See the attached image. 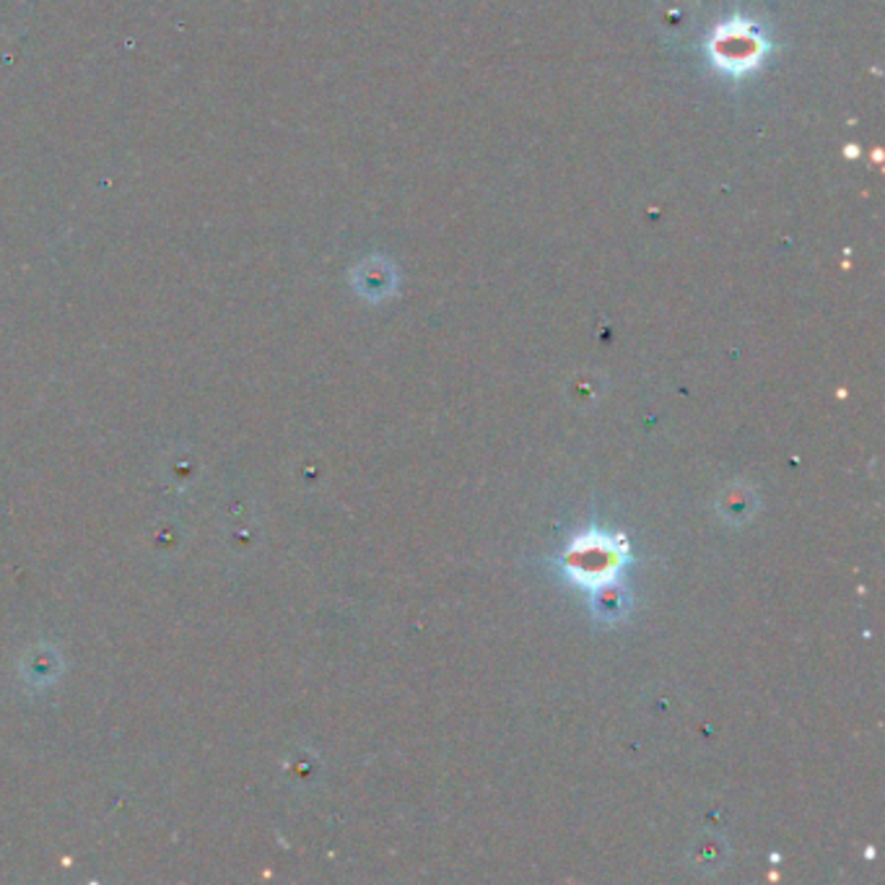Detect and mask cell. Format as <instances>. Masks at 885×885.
Returning a JSON list of instances; mask_svg holds the SVG:
<instances>
[{"label": "cell", "instance_id": "6da1fadb", "mask_svg": "<svg viewBox=\"0 0 885 885\" xmlns=\"http://www.w3.org/2000/svg\"><path fill=\"white\" fill-rule=\"evenodd\" d=\"M711 47L717 52L719 68L732 73H743L748 68H756L761 52H764V45H761L756 34H751V26L748 24L722 26L717 32V43Z\"/></svg>", "mask_w": 885, "mask_h": 885}, {"label": "cell", "instance_id": "7a4b0ae2", "mask_svg": "<svg viewBox=\"0 0 885 885\" xmlns=\"http://www.w3.org/2000/svg\"><path fill=\"white\" fill-rule=\"evenodd\" d=\"M395 280L397 278L393 265L382 258L369 260V263H363L359 267V273H356V286H359V291L369 299L390 297L395 288Z\"/></svg>", "mask_w": 885, "mask_h": 885}, {"label": "cell", "instance_id": "3957f363", "mask_svg": "<svg viewBox=\"0 0 885 885\" xmlns=\"http://www.w3.org/2000/svg\"><path fill=\"white\" fill-rule=\"evenodd\" d=\"M756 512V493L745 486H735V489H727L722 493V502H719V514L730 523H745L751 514Z\"/></svg>", "mask_w": 885, "mask_h": 885}]
</instances>
